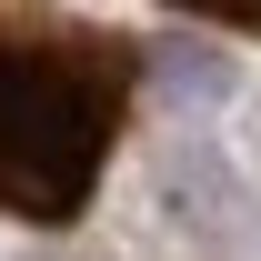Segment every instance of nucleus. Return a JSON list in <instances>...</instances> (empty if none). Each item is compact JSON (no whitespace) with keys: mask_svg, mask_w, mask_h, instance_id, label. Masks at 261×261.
<instances>
[{"mask_svg":"<svg viewBox=\"0 0 261 261\" xmlns=\"http://www.w3.org/2000/svg\"><path fill=\"white\" fill-rule=\"evenodd\" d=\"M191 20H221V31H261V0H171Z\"/></svg>","mask_w":261,"mask_h":261,"instance_id":"obj_2","label":"nucleus"},{"mask_svg":"<svg viewBox=\"0 0 261 261\" xmlns=\"http://www.w3.org/2000/svg\"><path fill=\"white\" fill-rule=\"evenodd\" d=\"M141 40L70 20L61 0H0V211L31 231L81 221L121 111L141 91Z\"/></svg>","mask_w":261,"mask_h":261,"instance_id":"obj_1","label":"nucleus"}]
</instances>
